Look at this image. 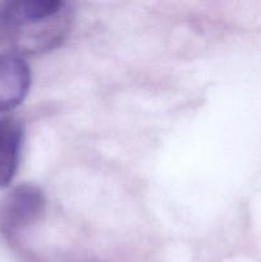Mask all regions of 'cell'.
<instances>
[{
  "instance_id": "277c9868",
  "label": "cell",
  "mask_w": 261,
  "mask_h": 262,
  "mask_svg": "<svg viewBox=\"0 0 261 262\" xmlns=\"http://www.w3.org/2000/svg\"><path fill=\"white\" fill-rule=\"evenodd\" d=\"M22 132L13 123L0 124V188L10 184L15 176L19 160Z\"/></svg>"
},
{
  "instance_id": "3957f363",
  "label": "cell",
  "mask_w": 261,
  "mask_h": 262,
  "mask_svg": "<svg viewBox=\"0 0 261 262\" xmlns=\"http://www.w3.org/2000/svg\"><path fill=\"white\" fill-rule=\"evenodd\" d=\"M30 67L17 54H0V113L17 107L27 96Z\"/></svg>"
},
{
  "instance_id": "7a4b0ae2",
  "label": "cell",
  "mask_w": 261,
  "mask_h": 262,
  "mask_svg": "<svg viewBox=\"0 0 261 262\" xmlns=\"http://www.w3.org/2000/svg\"><path fill=\"white\" fill-rule=\"evenodd\" d=\"M66 12L67 4L61 0H14L0 4V22L17 31Z\"/></svg>"
},
{
  "instance_id": "5b68a950",
  "label": "cell",
  "mask_w": 261,
  "mask_h": 262,
  "mask_svg": "<svg viewBox=\"0 0 261 262\" xmlns=\"http://www.w3.org/2000/svg\"><path fill=\"white\" fill-rule=\"evenodd\" d=\"M2 123H3V120H0V124H2Z\"/></svg>"
},
{
  "instance_id": "6da1fadb",
  "label": "cell",
  "mask_w": 261,
  "mask_h": 262,
  "mask_svg": "<svg viewBox=\"0 0 261 262\" xmlns=\"http://www.w3.org/2000/svg\"><path fill=\"white\" fill-rule=\"evenodd\" d=\"M46 200L40 188L31 184L15 187L3 201L0 217L7 229L19 230L38 219Z\"/></svg>"
}]
</instances>
